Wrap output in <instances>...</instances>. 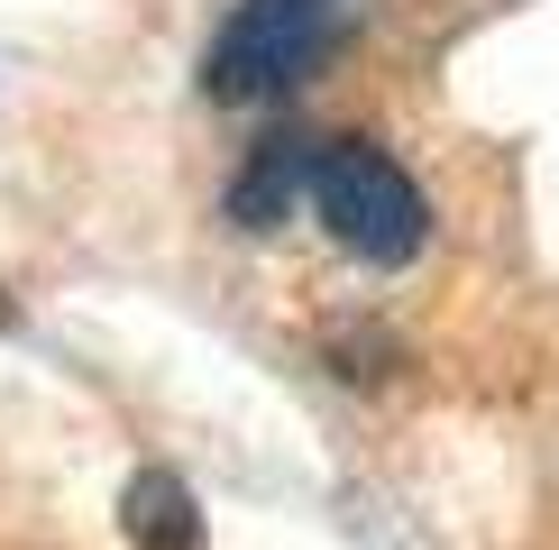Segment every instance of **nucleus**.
<instances>
[{"label":"nucleus","mask_w":559,"mask_h":550,"mask_svg":"<svg viewBox=\"0 0 559 550\" xmlns=\"http://www.w3.org/2000/svg\"><path fill=\"white\" fill-rule=\"evenodd\" d=\"M120 523H129L138 550H202V514H193L175 468H138L129 495H120Z\"/></svg>","instance_id":"obj_4"},{"label":"nucleus","mask_w":559,"mask_h":550,"mask_svg":"<svg viewBox=\"0 0 559 550\" xmlns=\"http://www.w3.org/2000/svg\"><path fill=\"white\" fill-rule=\"evenodd\" d=\"M312 212L331 220V239L348 258H367V266H404V258H423V239H431L423 183L394 166L385 147H367V138H321L312 147Z\"/></svg>","instance_id":"obj_1"},{"label":"nucleus","mask_w":559,"mask_h":550,"mask_svg":"<svg viewBox=\"0 0 559 550\" xmlns=\"http://www.w3.org/2000/svg\"><path fill=\"white\" fill-rule=\"evenodd\" d=\"M302 193H312V138H266V147L248 156V175L229 183V220L239 229H275Z\"/></svg>","instance_id":"obj_3"},{"label":"nucleus","mask_w":559,"mask_h":550,"mask_svg":"<svg viewBox=\"0 0 559 550\" xmlns=\"http://www.w3.org/2000/svg\"><path fill=\"white\" fill-rule=\"evenodd\" d=\"M340 0H239L229 28L212 37V64H202V92L212 101H275L285 83L312 74V56L331 46Z\"/></svg>","instance_id":"obj_2"}]
</instances>
